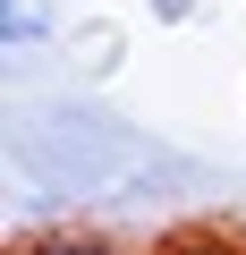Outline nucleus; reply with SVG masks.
<instances>
[{
	"label": "nucleus",
	"instance_id": "f257e3e1",
	"mask_svg": "<svg viewBox=\"0 0 246 255\" xmlns=\"http://www.w3.org/2000/svg\"><path fill=\"white\" fill-rule=\"evenodd\" d=\"M0 43H9L17 60L51 43V0H0Z\"/></svg>",
	"mask_w": 246,
	"mask_h": 255
},
{
	"label": "nucleus",
	"instance_id": "f03ea898",
	"mask_svg": "<svg viewBox=\"0 0 246 255\" xmlns=\"http://www.w3.org/2000/svg\"><path fill=\"white\" fill-rule=\"evenodd\" d=\"M145 9H153V26H187V17L204 9V0H145Z\"/></svg>",
	"mask_w": 246,
	"mask_h": 255
},
{
	"label": "nucleus",
	"instance_id": "7ed1b4c3",
	"mask_svg": "<svg viewBox=\"0 0 246 255\" xmlns=\"http://www.w3.org/2000/svg\"><path fill=\"white\" fill-rule=\"evenodd\" d=\"M170 255H246V247H229V238H178Z\"/></svg>",
	"mask_w": 246,
	"mask_h": 255
},
{
	"label": "nucleus",
	"instance_id": "20e7f679",
	"mask_svg": "<svg viewBox=\"0 0 246 255\" xmlns=\"http://www.w3.org/2000/svg\"><path fill=\"white\" fill-rule=\"evenodd\" d=\"M26 255H119V247H93V238H60V247H26Z\"/></svg>",
	"mask_w": 246,
	"mask_h": 255
}]
</instances>
